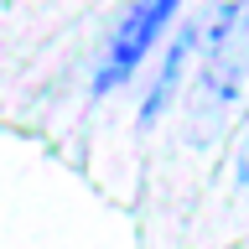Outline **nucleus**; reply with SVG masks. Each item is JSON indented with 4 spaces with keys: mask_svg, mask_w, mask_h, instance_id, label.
<instances>
[{
    "mask_svg": "<svg viewBox=\"0 0 249 249\" xmlns=\"http://www.w3.org/2000/svg\"><path fill=\"white\" fill-rule=\"evenodd\" d=\"M249 89V0H213L197 89L187 99V140L213 145Z\"/></svg>",
    "mask_w": 249,
    "mask_h": 249,
    "instance_id": "f257e3e1",
    "label": "nucleus"
},
{
    "mask_svg": "<svg viewBox=\"0 0 249 249\" xmlns=\"http://www.w3.org/2000/svg\"><path fill=\"white\" fill-rule=\"evenodd\" d=\"M171 16H177V0H130V11H124L120 31H114V42L104 52V68H99V89H114L124 78L140 68V57L156 47V36L171 26Z\"/></svg>",
    "mask_w": 249,
    "mask_h": 249,
    "instance_id": "f03ea898",
    "label": "nucleus"
},
{
    "mask_svg": "<svg viewBox=\"0 0 249 249\" xmlns=\"http://www.w3.org/2000/svg\"><path fill=\"white\" fill-rule=\"evenodd\" d=\"M187 47H192V26L177 36V47H171V57H166V68H161V78H156V89H151V99H145V120H156L161 114V104H166V93L177 89V73H182V57H187Z\"/></svg>",
    "mask_w": 249,
    "mask_h": 249,
    "instance_id": "7ed1b4c3",
    "label": "nucleus"
},
{
    "mask_svg": "<svg viewBox=\"0 0 249 249\" xmlns=\"http://www.w3.org/2000/svg\"><path fill=\"white\" fill-rule=\"evenodd\" d=\"M239 182L249 187V140H244V145H239Z\"/></svg>",
    "mask_w": 249,
    "mask_h": 249,
    "instance_id": "20e7f679",
    "label": "nucleus"
}]
</instances>
